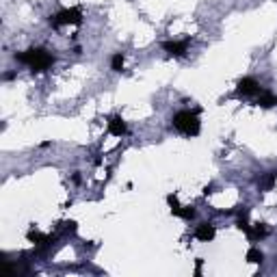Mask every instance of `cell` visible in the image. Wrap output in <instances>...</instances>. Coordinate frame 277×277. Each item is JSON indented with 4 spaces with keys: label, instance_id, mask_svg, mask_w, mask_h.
<instances>
[{
    "label": "cell",
    "instance_id": "7a4b0ae2",
    "mask_svg": "<svg viewBox=\"0 0 277 277\" xmlns=\"http://www.w3.org/2000/svg\"><path fill=\"white\" fill-rule=\"evenodd\" d=\"M171 123H173V128L184 136H197L201 130V121H199L197 111H180L173 115Z\"/></svg>",
    "mask_w": 277,
    "mask_h": 277
},
{
    "label": "cell",
    "instance_id": "8fae6325",
    "mask_svg": "<svg viewBox=\"0 0 277 277\" xmlns=\"http://www.w3.org/2000/svg\"><path fill=\"white\" fill-rule=\"evenodd\" d=\"M26 238H28V243H33V245H46V243H50V236L41 234V232L35 230V228L26 232Z\"/></svg>",
    "mask_w": 277,
    "mask_h": 277
},
{
    "label": "cell",
    "instance_id": "52a82bcc",
    "mask_svg": "<svg viewBox=\"0 0 277 277\" xmlns=\"http://www.w3.org/2000/svg\"><path fill=\"white\" fill-rule=\"evenodd\" d=\"M215 236H217V230L213 223H199L195 228V238L201 240V243H210V240H215Z\"/></svg>",
    "mask_w": 277,
    "mask_h": 277
},
{
    "label": "cell",
    "instance_id": "277c9868",
    "mask_svg": "<svg viewBox=\"0 0 277 277\" xmlns=\"http://www.w3.org/2000/svg\"><path fill=\"white\" fill-rule=\"evenodd\" d=\"M236 93L240 98H251V96H258L260 93V83L256 78L247 76V78H240L238 85H236Z\"/></svg>",
    "mask_w": 277,
    "mask_h": 277
},
{
    "label": "cell",
    "instance_id": "7c38bea8",
    "mask_svg": "<svg viewBox=\"0 0 277 277\" xmlns=\"http://www.w3.org/2000/svg\"><path fill=\"white\" fill-rule=\"evenodd\" d=\"M275 180H277V171H268V173H264V178L258 182V184H260V191H262V193L271 191V188L275 186Z\"/></svg>",
    "mask_w": 277,
    "mask_h": 277
},
{
    "label": "cell",
    "instance_id": "8992f818",
    "mask_svg": "<svg viewBox=\"0 0 277 277\" xmlns=\"http://www.w3.org/2000/svg\"><path fill=\"white\" fill-rule=\"evenodd\" d=\"M163 50L169 56H184L188 50V39L182 41H163Z\"/></svg>",
    "mask_w": 277,
    "mask_h": 277
},
{
    "label": "cell",
    "instance_id": "5bb4252c",
    "mask_svg": "<svg viewBox=\"0 0 277 277\" xmlns=\"http://www.w3.org/2000/svg\"><path fill=\"white\" fill-rule=\"evenodd\" d=\"M111 70H113V72H121V70H123V54H121V52L113 54V59H111Z\"/></svg>",
    "mask_w": 277,
    "mask_h": 277
},
{
    "label": "cell",
    "instance_id": "30bf717a",
    "mask_svg": "<svg viewBox=\"0 0 277 277\" xmlns=\"http://www.w3.org/2000/svg\"><path fill=\"white\" fill-rule=\"evenodd\" d=\"M256 104L262 106V108H273V106H277V96L271 91H260Z\"/></svg>",
    "mask_w": 277,
    "mask_h": 277
},
{
    "label": "cell",
    "instance_id": "3957f363",
    "mask_svg": "<svg viewBox=\"0 0 277 277\" xmlns=\"http://www.w3.org/2000/svg\"><path fill=\"white\" fill-rule=\"evenodd\" d=\"M83 22V11L78 9V7H72V9H61L56 16L50 18V24H52L54 28L59 26H65V24H80Z\"/></svg>",
    "mask_w": 277,
    "mask_h": 277
},
{
    "label": "cell",
    "instance_id": "ba28073f",
    "mask_svg": "<svg viewBox=\"0 0 277 277\" xmlns=\"http://www.w3.org/2000/svg\"><path fill=\"white\" fill-rule=\"evenodd\" d=\"M128 132V126H126V121H123L119 115H115V117L108 119V134H113V136H123Z\"/></svg>",
    "mask_w": 277,
    "mask_h": 277
},
{
    "label": "cell",
    "instance_id": "9c48e42d",
    "mask_svg": "<svg viewBox=\"0 0 277 277\" xmlns=\"http://www.w3.org/2000/svg\"><path fill=\"white\" fill-rule=\"evenodd\" d=\"M268 236V230H266V225L264 223H258V225H251L249 230H247V238L251 240V243H258V240L262 238H266Z\"/></svg>",
    "mask_w": 277,
    "mask_h": 277
},
{
    "label": "cell",
    "instance_id": "5b68a950",
    "mask_svg": "<svg viewBox=\"0 0 277 277\" xmlns=\"http://www.w3.org/2000/svg\"><path fill=\"white\" fill-rule=\"evenodd\" d=\"M167 201H169V206H171V215H176L180 219H186V221L195 217V210L193 208H186V206H180V201H178L176 195H169Z\"/></svg>",
    "mask_w": 277,
    "mask_h": 277
},
{
    "label": "cell",
    "instance_id": "2e32d148",
    "mask_svg": "<svg viewBox=\"0 0 277 277\" xmlns=\"http://www.w3.org/2000/svg\"><path fill=\"white\" fill-rule=\"evenodd\" d=\"M13 76H16V74H13V72H9V74H5V80H13Z\"/></svg>",
    "mask_w": 277,
    "mask_h": 277
},
{
    "label": "cell",
    "instance_id": "4fadbf2b",
    "mask_svg": "<svg viewBox=\"0 0 277 277\" xmlns=\"http://www.w3.org/2000/svg\"><path fill=\"white\" fill-rule=\"evenodd\" d=\"M247 262H251V264H262V260H264V253H262L258 247H251L249 251H247V256H245Z\"/></svg>",
    "mask_w": 277,
    "mask_h": 277
},
{
    "label": "cell",
    "instance_id": "6da1fadb",
    "mask_svg": "<svg viewBox=\"0 0 277 277\" xmlns=\"http://www.w3.org/2000/svg\"><path fill=\"white\" fill-rule=\"evenodd\" d=\"M16 56V61H20V63H24V65H28L33 72H46V70H50L54 65V54H50L46 48H31V50H26V52H16L13 54Z\"/></svg>",
    "mask_w": 277,
    "mask_h": 277
},
{
    "label": "cell",
    "instance_id": "9a60e30c",
    "mask_svg": "<svg viewBox=\"0 0 277 277\" xmlns=\"http://www.w3.org/2000/svg\"><path fill=\"white\" fill-rule=\"evenodd\" d=\"M201 273V258H197V268H195V275Z\"/></svg>",
    "mask_w": 277,
    "mask_h": 277
}]
</instances>
